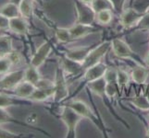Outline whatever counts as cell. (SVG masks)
Returning a JSON list of instances; mask_svg holds the SVG:
<instances>
[{"mask_svg": "<svg viewBox=\"0 0 149 138\" xmlns=\"http://www.w3.org/2000/svg\"><path fill=\"white\" fill-rule=\"evenodd\" d=\"M0 14L4 15V16H6L8 19L19 17V15H20L19 6L11 2L5 4L4 6L0 8Z\"/></svg>", "mask_w": 149, "mask_h": 138, "instance_id": "ac0fdd59", "label": "cell"}, {"mask_svg": "<svg viewBox=\"0 0 149 138\" xmlns=\"http://www.w3.org/2000/svg\"><path fill=\"white\" fill-rule=\"evenodd\" d=\"M28 22L25 20V18L16 17L13 19H9V26L8 29L13 32L23 35L28 32Z\"/></svg>", "mask_w": 149, "mask_h": 138, "instance_id": "9a60e30c", "label": "cell"}, {"mask_svg": "<svg viewBox=\"0 0 149 138\" xmlns=\"http://www.w3.org/2000/svg\"><path fill=\"white\" fill-rule=\"evenodd\" d=\"M117 76H118V69L114 67L107 66L106 73L104 75V78L107 83H117Z\"/></svg>", "mask_w": 149, "mask_h": 138, "instance_id": "f546056e", "label": "cell"}, {"mask_svg": "<svg viewBox=\"0 0 149 138\" xmlns=\"http://www.w3.org/2000/svg\"><path fill=\"white\" fill-rule=\"evenodd\" d=\"M12 120L11 116L4 108H0V125L8 124Z\"/></svg>", "mask_w": 149, "mask_h": 138, "instance_id": "d590c367", "label": "cell"}, {"mask_svg": "<svg viewBox=\"0 0 149 138\" xmlns=\"http://www.w3.org/2000/svg\"><path fill=\"white\" fill-rule=\"evenodd\" d=\"M69 96L68 83L65 78V72L61 67H58L56 71V79H55V92L54 100L56 102H60L67 99Z\"/></svg>", "mask_w": 149, "mask_h": 138, "instance_id": "5b68a950", "label": "cell"}, {"mask_svg": "<svg viewBox=\"0 0 149 138\" xmlns=\"http://www.w3.org/2000/svg\"><path fill=\"white\" fill-rule=\"evenodd\" d=\"M12 65V62L8 57H0V74L8 72Z\"/></svg>", "mask_w": 149, "mask_h": 138, "instance_id": "e575fe53", "label": "cell"}, {"mask_svg": "<svg viewBox=\"0 0 149 138\" xmlns=\"http://www.w3.org/2000/svg\"><path fill=\"white\" fill-rule=\"evenodd\" d=\"M14 104V100L11 97H9L7 94L0 93V108L6 109L8 107H10Z\"/></svg>", "mask_w": 149, "mask_h": 138, "instance_id": "836d02e7", "label": "cell"}, {"mask_svg": "<svg viewBox=\"0 0 149 138\" xmlns=\"http://www.w3.org/2000/svg\"><path fill=\"white\" fill-rule=\"evenodd\" d=\"M52 51H53V47L49 41L43 43L36 50V52L34 53L32 60H31V65L39 68L40 66H42L44 65L45 60L47 59V57Z\"/></svg>", "mask_w": 149, "mask_h": 138, "instance_id": "52a82bcc", "label": "cell"}, {"mask_svg": "<svg viewBox=\"0 0 149 138\" xmlns=\"http://www.w3.org/2000/svg\"><path fill=\"white\" fill-rule=\"evenodd\" d=\"M111 49L114 54L120 59H130L140 63L139 56L136 54L125 41L120 38H115L111 40Z\"/></svg>", "mask_w": 149, "mask_h": 138, "instance_id": "277c9868", "label": "cell"}, {"mask_svg": "<svg viewBox=\"0 0 149 138\" xmlns=\"http://www.w3.org/2000/svg\"><path fill=\"white\" fill-rule=\"evenodd\" d=\"M74 6L77 12V23L93 25L95 21L96 12L93 7L81 0H74Z\"/></svg>", "mask_w": 149, "mask_h": 138, "instance_id": "3957f363", "label": "cell"}, {"mask_svg": "<svg viewBox=\"0 0 149 138\" xmlns=\"http://www.w3.org/2000/svg\"><path fill=\"white\" fill-rule=\"evenodd\" d=\"M49 97H51V96L47 93V91L36 88L29 99L31 100H33V101H44L47 98H49Z\"/></svg>", "mask_w": 149, "mask_h": 138, "instance_id": "f1b7e54d", "label": "cell"}, {"mask_svg": "<svg viewBox=\"0 0 149 138\" xmlns=\"http://www.w3.org/2000/svg\"><path fill=\"white\" fill-rule=\"evenodd\" d=\"M132 8H134L136 11L141 14H145L148 12L149 8V0H133Z\"/></svg>", "mask_w": 149, "mask_h": 138, "instance_id": "4316f807", "label": "cell"}, {"mask_svg": "<svg viewBox=\"0 0 149 138\" xmlns=\"http://www.w3.org/2000/svg\"><path fill=\"white\" fill-rule=\"evenodd\" d=\"M13 52L12 40L8 36H0V57H6Z\"/></svg>", "mask_w": 149, "mask_h": 138, "instance_id": "d6986e66", "label": "cell"}, {"mask_svg": "<svg viewBox=\"0 0 149 138\" xmlns=\"http://www.w3.org/2000/svg\"><path fill=\"white\" fill-rule=\"evenodd\" d=\"M24 80V71L18 70L10 72L4 76L0 80V89H14L16 87Z\"/></svg>", "mask_w": 149, "mask_h": 138, "instance_id": "ba28073f", "label": "cell"}, {"mask_svg": "<svg viewBox=\"0 0 149 138\" xmlns=\"http://www.w3.org/2000/svg\"><path fill=\"white\" fill-rule=\"evenodd\" d=\"M146 65L149 66V52H148V54H147V55H146Z\"/></svg>", "mask_w": 149, "mask_h": 138, "instance_id": "b9f144b4", "label": "cell"}, {"mask_svg": "<svg viewBox=\"0 0 149 138\" xmlns=\"http://www.w3.org/2000/svg\"><path fill=\"white\" fill-rule=\"evenodd\" d=\"M149 76V70L143 65H137L132 69L131 73V78L134 83L138 85H143Z\"/></svg>", "mask_w": 149, "mask_h": 138, "instance_id": "2e32d148", "label": "cell"}, {"mask_svg": "<svg viewBox=\"0 0 149 138\" xmlns=\"http://www.w3.org/2000/svg\"><path fill=\"white\" fill-rule=\"evenodd\" d=\"M22 0H9V2H11V3H14V4H16V5H19V3L22 2Z\"/></svg>", "mask_w": 149, "mask_h": 138, "instance_id": "ab89813d", "label": "cell"}, {"mask_svg": "<svg viewBox=\"0 0 149 138\" xmlns=\"http://www.w3.org/2000/svg\"><path fill=\"white\" fill-rule=\"evenodd\" d=\"M36 87L34 84L29 82L27 80H23L22 81L16 88L14 89L15 90V94L19 98H30L31 95L33 94V92L35 90Z\"/></svg>", "mask_w": 149, "mask_h": 138, "instance_id": "e0dca14e", "label": "cell"}, {"mask_svg": "<svg viewBox=\"0 0 149 138\" xmlns=\"http://www.w3.org/2000/svg\"><path fill=\"white\" fill-rule=\"evenodd\" d=\"M37 121H38V118L35 114H30L29 116H27V118H26V122L31 125L35 124L37 122Z\"/></svg>", "mask_w": 149, "mask_h": 138, "instance_id": "f35d334b", "label": "cell"}, {"mask_svg": "<svg viewBox=\"0 0 149 138\" xmlns=\"http://www.w3.org/2000/svg\"><path fill=\"white\" fill-rule=\"evenodd\" d=\"M60 118L65 124L67 130H68L67 137H76V127L81 122V120H83V117L73 109H71L70 107L66 105L63 108L62 112H61Z\"/></svg>", "mask_w": 149, "mask_h": 138, "instance_id": "7a4b0ae2", "label": "cell"}, {"mask_svg": "<svg viewBox=\"0 0 149 138\" xmlns=\"http://www.w3.org/2000/svg\"><path fill=\"white\" fill-rule=\"evenodd\" d=\"M143 14L139 13L134 8H124V10L120 15V24L122 25L123 28L127 30H131L132 27H134L138 20L141 19Z\"/></svg>", "mask_w": 149, "mask_h": 138, "instance_id": "9c48e42d", "label": "cell"}, {"mask_svg": "<svg viewBox=\"0 0 149 138\" xmlns=\"http://www.w3.org/2000/svg\"><path fill=\"white\" fill-rule=\"evenodd\" d=\"M106 80L104 78H99L97 80H95L93 82H89L87 83V88H88L94 94H95L96 96H98L100 99H102V100L106 102V99L107 98L106 95Z\"/></svg>", "mask_w": 149, "mask_h": 138, "instance_id": "5bb4252c", "label": "cell"}, {"mask_svg": "<svg viewBox=\"0 0 149 138\" xmlns=\"http://www.w3.org/2000/svg\"><path fill=\"white\" fill-rule=\"evenodd\" d=\"M91 6L93 7L95 12L99 11L101 9H104V8H111L112 9L111 5L107 0H95Z\"/></svg>", "mask_w": 149, "mask_h": 138, "instance_id": "d6a6232c", "label": "cell"}, {"mask_svg": "<svg viewBox=\"0 0 149 138\" xmlns=\"http://www.w3.org/2000/svg\"><path fill=\"white\" fill-rule=\"evenodd\" d=\"M81 1H83L86 4H89V5H92L93 4V2L95 1V0H81Z\"/></svg>", "mask_w": 149, "mask_h": 138, "instance_id": "60d3db41", "label": "cell"}, {"mask_svg": "<svg viewBox=\"0 0 149 138\" xmlns=\"http://www.w3.org/2000/svg\"><path fill=\"white\" fill-rule=\"evenodd\" d=\"M131 103L141 111H149V100L146 95H138L130 100Z\"/></svg>", "mask_w": 149, "mask_h": 138, "instance_id": "603a6c76", "label": "cell"}, {"mask_svg": "<svg viewBox=\"0 0 149 138\" xmlns=\"http://www.w3.org/2000/svg\"><path fill=\"white\" fill-rule=\"evenodd\" d=\"M131 76L128 74L125 70L119 68L118 69V76H117V83L119 87H124L130 82Z\"/></svg>", "mask_w": 149, "mask_h": 138, "instance_id": "83f0119b", "label": "cell"}, {"mask_svg": "<svg viewBox=\"0 0 149 138\" xmlns=\"http://www.w3.org/2000/svg\"><path fill=\"white\" fill-rule=\"evenodd\" d=\"M60 67L63 69L65 73L71 76H75L80 74L81 72H84L83 65L81 63L75 62V61L66 57V56H64L60 61Z\"/></svg>", "mask_w": 149, "mask_h": 138, "instance_id": "4fadbf2b", "label": "cell"}, {"mask_svg": "<svg viewBox=\"0 0 149 138\" xmlns=\"http://www.w3.org/2000/svg\"><path fill=\"white\" fill-rule=\"evenodd\" d=\"M111 48V41H106V42L98 44L90 51V53L87 55V57L83 63V70L90 68L96 64L101 62V60L105 57L107 53Z\"/></svg>", "mask_w": 149, "mask_h": 138, "instance_id": "6da1fadb", "label": "cell"}, {"mask_svg": "<svg viewBox=\"0 0 149 138\" xmlns=\"http://www.w3.org/2000/svg\"><path fill=\"white\" fill-rule=\"evenodd\" d=\"M35 87H36L37 89L47 91L50 96L54 95L55 82H53V81L48 80V79H45V78H40L38 80V82L35 84Z\"/></svg>", "mask_w": 149, "mask_h": 138, "instance_id": "cb8c5ba5", "label": "cell"}, {"mask_svg": "<svg viewBox=\"0 0 149 138\" xmlns=\"http://www.w3.org/2000/svg\"><path fill=\"white\" fill-rule=\"evenodd\" d=\"M148 45H149V43H148Z\"/></svg>", "mask_w": 149, "mask_h": 138, "instance_id": "f6af8a7d", "label": "cell"}, {"mask_svg": "<svg viewBox=\"0 0 149 138\" xmlns=\"http://www.w3.org/2000/svg\"><path fill=\"white\" fill-rule=\"evenodd\" d=\"M9 26V19L0 14V29H7Z\"/></svg>", "mask_w": 149, "mask_h": 138, "instance_id": "8d00e7d4", "label": "cell"}, {"mask_svg": "<svg viewBox=\"0 0 149 138\" xmlns=\"http://www.w3.org/2000/svg\"><path fill=\"white\" fill-rule=\"evenodd\" d=\"M70 29V32L71 35V40H78L84 38L87 35L96 32L97 29L95 28L93 25H85L81 23H75L73 26H71Z\"/></svg>", "mask_w": 149, "mask_h": 138, "instance_id": "8fae6325", "label": "cell"}, {"mask_svg": "<svg viewBox=\"0 0 149 138\" xmlns=\"http://www.w3.org/2000/svg\"><path fill=\"white\" fill-rule=\"evenodd\" d=\"M34 2H36V3H39V4H41L43 2V0H33Z\"/></svg>", "mask_w": 149, "mask_h": 138, "instance_id": "7bdbcfd3", "label": "cell"}, {"mask_svg": "<svg viewBox=\"0 0 149 138\" xmlns=\"http://www.w3.org/2000/svg\"><path fill=\"white\" fill-rule=\"evenodd\" d=\"M107 68V65L104 63H98L93 66H91L90 68L86 69L84 71V80L87 83L93 82L95 80H97L99 78H104V75L106 73V70Z\"/></svg>", "mask_w": 149, "mask_h": 138, "instance_id": "30bf717a", "label": "cell"}, {"mask_svg": "<svg viewBox=\"0 0 149 138\" xmlns=\"http://www.w3.org/2000/svg\"><path fill=\"white\" fill-rule=\"evenodd\" d=\"M55 37L58 43H68L71 40V35L70 32V29L67 28H58L55 32Z\"/></svg>", "mask_w": 149, "mask_h": 138, "instance_id": "d4e9b609", "label": "cell"}, {"mask_svg": "<svg viewBox=\"0 0 149 138\" xmlns=\"http://www.w3.org/2000/svg\"><path fill=\"white\" fill-rule=\"evenodd\" d=\"M33 0H22L19 5V13L22 17L25 19H29L33 16Z\"/></svg>", "mask_w": 149, "mask_h": 138, "instance_id": "44dd1931", "label": "cell"}, {"mask_svg": "<svg viewBox=\"0 0 149 138\" xmlns=\"http://www.w3.org/2000/svg\"><path fill=\"white\" fill-rule=\"evenodd\" d=\"M120 89V87L118 83H107L106 84V95L107 99L114 98V97L118 94Z\"/></svg>", "mask_w": 149, "mask_h": 138, "instance_id": "4dcf8cb0", "label": "cell"}, {"mask_svg": "<svg viewBox=\"0 0 149 138\" xmlns=\"http://www.w3.org/2000/svg\"><path fill=\"white\" fill-rule=\"evenodd\" d=\"M113 12L111 8H104L96 12L95 21L101 25H107L111 22Z\"/></svg>", "mask_w": 149, "mask_h": 138, "instance_id": "ffe728a7", "label": "cell"}, {"mask_svg": "<svg viewBox=\"0 0 149 138\" xmlns=\"http://www.w3.org/2000/svg\"><path fill=\"white\" fill-rule=\"evenodd\" d=\"M8 56V58L10 59V61L12 62V64L16 63V64H19L20 62V60H22V56H20V54L19 53H15V52H12L11 54H10Z\"/></svg>", "mask_w": 149, "mask_h": 138, "instance_id": "74e56055", "label": "cell"}, {"mask_svg": "<svg viewBox=\"0 0 149 138\" xmlns=\"http://www.w3.org/2000/svg\"><path fill=\"white\" fill-rule=\"evenodd\" d=\"M112 7V9L118 14H120L124 10V6L126 0H107Z\"/></svg>", "mask_w": 149, "mask_h": 138, "instance_id": "1f68e13d", "label": "cell"}, {"mask_svg": "<svg viewBox=\"0 0 149 138\" xmlns=\"http://www.w3.org/2000/svg\"><path fill=\"white\" fill-rule=\"evenodd\" d=\"M94 47H95L94 45H90V46H85V47H79V48H75L72 50H69L68 52L65 54V56L75 61V62L81 63L83 65L84 61L87 57V55L90 53V51Z\"/></svg>", "mask_w": 149, "mask_h": 138, "instance_id": "7c38bea8", "label": "cell"}, {"mask_svg": "<svg viewBox=\"0 0 149 138\" xmlns=\"http://www.w3.org/2000/svg\"><path fill=\"white\" fill-rule=\"evenodd\" d=\"M41 78V75L38 71V68L31 65L29 67L24 71V80H27L33 84H36Z\"/></svg>", "mask_w": 149, "mask_h": 138, "instance_id": "7402d4cb", "label": "cell"}, {"mask_svg": "<svg viewBox=\"0 0 149 138\" xmlns=\"http://www.w3.org/2000/svg\"><path fill=\"white\" fill-rule=\"evenodd\" d=\"M68 106L70 107L71 109H73L76 112H78L83 118L89 119L93 122L95 124L99 126V122L96 118L95 114L91 111L89 106L87 105L84 101L80 100H71L70 102H69Z\"/></svg>", "mask_w": 149, "mask_h": 138, "instance_id": "8992f818", "label": "cell"}, {"mask_svg": "<svg viewBox=\"0 0 149 138\" xmlns=\"http://www.w3.org/2000/svg\"><path fill=\"white\" fill-rule=\"evenodd\" d=\"M146 136L149 137V126L147 127V130H146Z\"/></svg>", "mask_w": 149, "mask_h": 138, "instance_id": "ee69618b", "label": "cell"}, {"mask_svg": "<svg viewBox=\"0 0 149 138\" xmlns=\"http://www.w3.org/2000/svg\"><path fill=\"white\" fill-rule=\"evenodd\" d=\"M132 30H149V12L143 14L141 19L138 20V22L134 27L131 29Z\"/></svg>", "mask_w": 149, "mask_h": 138, "instance_id": "484cf974", "label": "cell"}]
</instances>
